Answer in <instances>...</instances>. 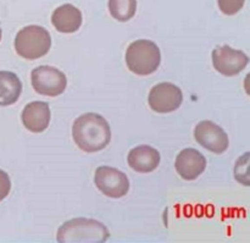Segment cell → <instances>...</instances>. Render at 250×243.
Instances as JSON below:
<instances>
[{
    "label": "cell",
    "instance_id": "cell-1",
    "mask_svg": "<svg viewBox=\"0 0 250 243\" xmlns=\"http://www.w3.org/2000/svg\"><path fill=\"white\" fill-rule=\"evenodd\" d=\"M72 137L81 151L95 153L110 143L111 130L102 115L87 112L75 120L72 125Z\"/></svg>",
    "mask_w": 250,
    "mask_h": 243
},
{
    "label": "cell",
    "instance_id": "cell-2",
    "mask_svg": "<svg viewBox=\"0 0 250 243\" xmlns=\"http://www.w3.org/2000/svg\"><path fill=\"white\" fill-rule=\"evenodd\" d=\"M110 232L104 224L94 219L77 218L66 221L58 230L59 243H104Z\"/></svg>",
    "mask_w": 250,
    "mask_h": 243
},
{
    "label": "cell",
    "instance_id": "cell-3",
    "mask_svg": "<svg viewBox=\"0 0 250 243\" xmlns=\"http://www.w3.org/2000/svg\"><path fill=\"white\" fill-rule=\"evenodd\" d=\"M161 63L159 46L149 39H139L128 45L126 64L131 72L138 76H148L155 72Z\"/></svg>",
    "mask_w": 250,
    "mask_h": 243
},
{
    "label": "cell",
    "instance_id": "cell-4",
    "mask_svg": "<svg viewBox=\"0 0 250 243\" xmlns=\"http://www.w3.org/2000/svg\"><path fill=\"white\" fill-rule=\"evenodd\" d=\"M51 46V37L44 27H23L15 38V49L21 58L27 60H36L48 54Z\"/></svg>",
    "mask_w": 250,
    "mask_h": 243
},
{
    "label": "cell",
    "instance_id": "cell-5",
    "mask_svg": "<svg viewBox=\"0 0 250 243\" xmlns=\"http://www.w3.org/2000/svg\"><path fill=\"white\" fill-rule=\"evenodd\" d=\"M32 86L38 94L58 97L62 94L67 86V78L53 66H39L31 73Z\"/></svg>",
    "mask_w": 250,
    "mask_h": 243
},
{
    "label": "cell",
    "instance_id": "cell-6",
    "mask_svg": "<svg viewBox=\"0 0 250 243\" xmlns=\"http://www.w3.org/2000/svg\"><path fill=\"white\" fill-rule=\"evenodd\" d=\"M94 183L98 190L109 198H122L129 191L126 174L111 166H99L95 171Z\"/></svg>",
    "mask_w": 250,
    "mask_h": 243
},
{
    "label": "cell",
    "instance_id": "cell-7",
    "mask_svg": "<svg viewBox=\"0 0 250 243\" xmlns=\"http://www.w3.org/2000/svg\"><path fill=\"white\" fill-rule=\"evenodd\" d=\"M182 90L173 83L164 82L154 86L148 97L149 107L159 114H167L177 110L182 105Z\"/></svg>",
    "mask_w": 250,
    "mask_h": 243
},
{
    "label": "cell",
    "instance_id": "cell-8",
    "mask_svg": "<svg viewBox=\"0 0 250 243\" xmlns=\"http://www.w3.org/2000/svg\"><path fill=\"white\" fill-rule=\"evenodd\" d=\"M249 58L242 50H236L229 45H219L212 50V65L221 75L231 77L238 75L247 67Z\"/></svg>",
    "mask_w": 250,
    "mask_h": 243
},
{
    "label": "cell",
    "instance_id": "cell-9",
    "mask_svg": "<svg viewBox=\"0 0 250 243\" xmlns=\"http://www.w3.org/2000/svg\"><path fill=\"white\" fill-rule=\"evenodd\" d=\"M194 137L200 146L215 154H222L229 146V136L224 129L209 120L199 122L195 126Z\"/></svg>",
    "mask_w": 250,
    "mask_h": 243
},
{
    "label": "cell",
    "instance_id": "cell-10",
    "mask_svg": "<svg viewBox=\"0 0 250 243\" xmlns=\"http://www.w3.org/2000/svg\"><path fill=\"white\" fill-rule=\"evenodd\" d=\"M176 171L186 181H194L207 168V159L194 148H186L176 158Z\"/></svg>",
    "mask_w": 250,
    "mask_h": 243
},
{
    "label": "cell",
    "instance_id": "cell-11",
    "mask_svg": "<svg viewBox=\"0 0 250 243\" xmlns=\"http://www.w3.org/2000/svg\"><path fill=\"white\" fill-rule=\"evenodd\" d=\"M22 124L28 131L41 133L50 122V108L45 102H32L24 107L21 115Z\"/></svg>",
    "mask_w": 250,
    "mask_h": 243
},
{
    "label": "cell",
    "instance_id": "cell-12",
    "mask_svg": "<svg viewBox=\"0 0 250 243\" xmlns=\"http://www.w3.org/2000/svg\"><path fill=\"white\" fill-rule=\"evenodd\" d=\"M51 23L61 33H75L82 26V12L75 5L63 4L54 10Z\"/></svg>",
    "mask_w": 250,
    "mask_h": 243
},
{
    "label": "cell",
    "instance_id": "cell-13",
    "mask_svg": "<svg viewBox=\"0 0 250 243\" xmlns=\"http://www.w3.org/2000/svg\"><path fill=\"white\" fill-rule=\"evenodd\" d=\"M160 153L150 146H138L128 153L129 168L141 174H148L155 170L160 164Z\"/></svg>",
    "mask_w": 250,
    "mask_h": 243
},
{
    "label": "cell",
    "instance_id": "cell-14",
    "mask_svg": "<svg viewBox=\"0 0 250 243\" xmlns=\"http://www.w3.org/2000/svg\"><path fill=\"white\" fill-rule=\"evenodd\" d=\"M22 93V83L19 76L10 71H0V107L12 105Z\"/></svg>",
    "mask_w": 250,
    "mask_h": 243
},
{
    "label": "cell",
    "instance_id": "cell-15",
    "mask_svg": "<svg viewBox=\"0 0 250 243\" xmlns=\"http://www.w3.org/2000/svg\"><path fill=\"white\" fill-rule=\"evenodd\" d=\"M109 10L117 21L126 22L136 15L137 0H109Z\"/></svg>",
    "mask_w": 250,
    "mask_h": 243
},
{
    "label": "cell",
    "instance_id": "cell-16",
    "mask_svg": "<svg viewBox=\"0 0 250 243\" xmlns=\"http://www.w3.org/2000/svg\"><path fill=\"white\" fill-rule=\"evenodd\" d=\"M244 1L246 0H217V4H219L220 10L224 12L225 15H236L237 12L241 11V9L243 7Z\"/></svg>",
    "mask_w": 250,
    "mask_h": 243
},
{
    "label": "cell",
    "instance_id": "cell-17",
    "mask_svg": "<svg viewBox=\"0 0 250 243\" xmlns=\"http://www.w3.org/2000/svg\"><path fill=\"white\" fill-rule=\"evenodd\" d=\"M11 190V181L5 171L0 170V202L7 197Z\"/></svg>",
    "mask_w": 250,
    "mask_h": 243
},
{
    "label": "cell",
    "instance_id": "cell-18",
    "mask_svg": "<svg viewBox=\"0 0 250 243\" xmlns=\"http://www.w3.org/2000/svg\"><path fill=\"white\" fill-rule=\"evenodd\" d=\"M1 34H2V31H1V27H0V41H1Z\"/></svg>",
    "mask_w": 250,
    "mask_h": 243
}]
</instances>
